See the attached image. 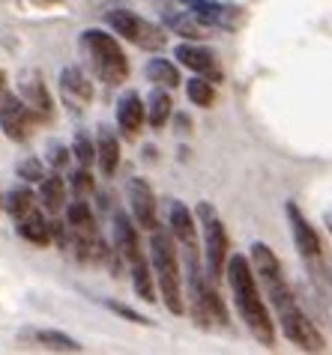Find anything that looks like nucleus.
I'll return each mask as SVG.
<instances>
[{
  "label": "nucleus",
  "instance_id": "f257e3e1",
  "mask_svg": "<svg viewBox=\"0 0 332 355\" xmlns=\"http://www.w3.org/2000/svg\"><path fill=\"white\" fill-rule=\"evenodd\" d=\"M249 260L255 266L263 299H269L272 311H276V322L281 325L285 338L294 343V347H299L302 352H324L326 349L324 334L317 331V325L308 320V313L302 311V304L297 302V295L285 278V269H281V263L276 254H272L269 245L255 242L249 248Z\"/></svg>",
  "mask_w": 332,
  "mask_h": 355
},
{
  "label": "nucleus",
  "instance_id": "f03ea898",
  "mask_svg": "<svg viewBox=\"0 0 332 355\" xmlns=\"http://www.w3.org/2000/svg\"><path fill=\"white\" fill-rule=\"evenodd\" d=\"M224 275H228L231 295H233V304H237V311H240V320L246 322L251 338H255L260 347H272V343H276V325H272L267 299H263V290L258 284L251 260H246V254H231L228 272Z\"/></svg>",
  "mask_w": 332,
  "mask_h": 355
},
{
  "label": "nucleus",
  "instance_id": "7ed1b4c3",
  "mask_svg": "<svg viewBox=\"0 0 332 355\" xmlns=\"http://www.w3.org/2000/svg\"><path fill=\"white\" fill-rule=\"evenodd\" d=\"M171 230L156 227L150 230V260H153V275L159 281V293L165 299V308L171 313H183V275H180V257L177 245H174Z\"/></svg>",
  "mask_w": 332,
  "mask_h": 355
},
{
  "label": "nucleus",
  "instance_id": "20e7f679",
  "mask_svg": "<svg viewBox=\"0 0 332 355\" xmlns=\"http://www.w3.org/2000/svg\"><path fill=\"white\" fill-rule=\"evenodd\" d=\"M78 45H81V54H84L87 66H90V72L99 78L102 84H108V87L126 84V78H129V60H126L120 42H117L111 33L90 27V31L81 33Z\"/></svg>",
  "mask_w": 332,
  "mask_h": 355
},
{
  "label": "nucleus",
  "instance_id": "39448f33",
  "mask_svg": "<svg viewBox=\"0 0 332 355\" xmlns=\"http://www.w3.org/2000/svg\"><path fill=\"white\" fill-rule=\"evenodd\" d=\"M185 257V284H189V302H192V317L198 325L210 329V325H228V311L219 302L213 281L207 278V269L201 266L198 251L183 254Z\"/></svg>",
  "mask_w": 332,
  "mask_h": 355
},
{
  "label": "nucleus",
  "instance_id": "423d86ee",
  "mask_svg": "<svg viewBox=\"0 0 332 355\" xmlns=\"http://www.w3.org/2000/svg\"><path fill=\"white\" fill-rule=\"evenodd\" d=\"M114 248L120 254V260L129 263L132 272V287L138 293V299L144 302H156V287H153V275H150V260L144 254L141 242H138V230L135 224L126 218L123 212L114 215Z\"/></svg>",
  "mask_w": 332,
  "mask_h": 355
},
{
  "label": "nucleus",
  "instance_id": "0eeeda50",
  "mask_svg": "<svg viewBox=\"0 0 332 355\" xmlns=\"http://www.w3.org/2000/svg\"><path fill=\"white\" fill-rule=\"evenodd\" d=\"M198 227L204 233V269L213 284L222 281V275L228 272V260H231V239L224 230L222 215L216 212L213 203H198Z\"/></svg>",
  "mask_w": 332,
  "mask_h": 355
},
{
  "label": "nucleus",
  "instance_id": "6e6552de",
  "mask_svg": "<svg viewBox=\"0 0 332 355\" xmlns=\"http://www.w3.org/2000/svg\"><path fill=\"white\" fill-rule=\"evenodd\" d=\"M105 21H108V27L117 36L129 39L132 45L144 48V51H162L165 42H168L159 24L147 21L144 15L132 12V9H111V12H105Z\"/></svg>",
  "mask_w": 332,
  "mask_h": 355
},
{
  "label": "nucleus",
  "instance_id": "1a4fd4ad",
  "mask_svg": "<svg viewBox=\"0 0 332 355\" xmlns=\"http://www.w3.org/2000/svg\"><path fill=\"white\" fill-rule=\"evenodd\" d=\"M156 6H159V18L162 24L174 31L177 36H185V39H194V42H201V39H210L213 27L204 24L198 15H194V9L185 3V0H156Z\"/></svg>",
  "mask_w": 332,
  "mask_h": 355
},
{
  "label": "nucleus",
  "instance_id": "9d476101",
  "mask_svg": "<svg viewBox=\"0 0 332 355\" xmlns=\"http://www.w3.org/2000/svg\"><path fill=\"white\" fill-rule=\"evenodd\" d=\"M33 120L36 114L24 105L22 96H13V93H0V129L6 132V137L13 141H27L33 129Z\"/></svg>",
  "mask_w": 332,
  "mask_h": 355
},
{
  "label": "nucleus",
  "instance_id": "9b49d317",
  "mask_svg": "<svg viewBox=\"0 0 332 355\" xmlns=\"http://www.w3.org/2000/svg\"><path fill=\"white\" fill-rule=\"evenodd\" d=\"M285 212H288L290 236H294V245H297L299 257L306 263H320V254H324V251H320V236H317L315 227H311V221L302 215V209L294 200L285 206Z\"/></svg>",
  "mask_w": 332,
  "mask_h": 355
},
{
  "label": "nucleus",
  "instance_id": "f8f14e48",
  "mask_svg": "<svg viewBox=\"0 0 332 355\" xmlns=\"http://www.w3.org/2000/svg\"><path fill=\"white\" fill-rule=\"evenodd\" d=\"M174 54H177V60L185 69H192L194 75H204V78H210V81H222V66H219L216 54H213L207 45L189 39V42L177 45V51H174Z\"/></svg>",
  "mask_w": 332,
  "mask_h": 355
},
{
  "label": "nucleus",
  "instance_id": "ddd939ff",
  "mask_svg": "<svg viewBox=\"0 0 332 355\" xmlns=\"http://www.w3.org/2000/svg\"><path fill=\"white\" fill-rule=\"evenodd\" d=\"M194 15L201 18L204 24H210L213 31H233L242 18V9L233 3H222V0H185Z\"/></svg>",
  "mask_w": 332,
  "mask_h": 355
},
{
  "label": "nucleus",
  "instance_id": "4468645a",
  "mask_svg": "<svg viewBox=\"0 0 332 355\" xmlns=\"http://www.w3.org/2000/svg\"><path fill=\"white\" fill-rule=\"evenodd\" d=\"M60 98L72 107V111H84V107L90 105L93 84H90V78L84 75V69L66 66L60 72Z\"/></svg>",
  "mask_w": 332,
  "mask_h": 355
},
{
  "label": "nucleus",
  "instance_id": "2eb2a0df",
  "mask_svg": "<svg viewBox=\"0 0 332 355\" xmlns=\"http://www.w3.org/2000/svg\"><path fill=\"white\" fill-rule=\"evenodd\" d=\"M129 203H132V218L144 230H156L159 221H156V194L141 176H132L129 180Z\"/></svg>",
  "mask_w": 332,
  "mask_h": 355
},
{
  "label": "nucleus",
  "instance_id": "dca6fc26",
  "mask_svg": "<svg viewBox=\"0 0 332 355\" xmlns=\"http://www.w3.org/2000/svg\"><path fill=\"white\" fill-rule=\"evenodd\" d=\"M15 230L27 242L48 245V242H51V236H54V221L48 218V212L42 209V203H36V206H31V209L22 212L15 218Z\"/></svg>",
  "mask_w": 332,
  "mask_h": 355
},
{
  "label": "nucleus",
  "instance_id": "f3484780",
  "mask_svg": "<svg viewBox=\"0 0 332 355\" xmlns=\"http://www.w3.org/2000/svg\"><path fill=\"white\" fill-rule=\"evenodd\" d=\"M144 120H147V105L141 102V96L135 90H126L117 98V129L126 137H135L141 132Z\"/></svg>",
  "mask_w": 332,
  "mask_h": 355
},
{
  "label": "nucleus",
  "instance_id": "a211bd4d",
  "mask_svg": "<svg viewBox=\"0 0 332 355\" xmlns=\"http://www.w3.org/2000/svg\"><path fill=\"white\" fill-rule=\"evenodd\" d=\"M18 93H22L24 105L36 114V120H48L54 114V102H51V93L48 87L42 84V78L36 72H24L22 75V84H18Z\"/></svg>",
  "mask_w": 332,
  "mask_h": 355
},
{
  "label": "nucleus",
  "instance_id": "6ab92c4d",
  "mask_svg": "<svg viewBox=\"0 0 332 355\" xmlns=\"http://www.w3.org/2000/svg\"><path fill=\"white\" fill-rule=\"evenodd\" d=\"M168 224H171V233L177 239L180 251H198V227H194V215L189 212V206L174 200L168 212Z\"/></svg>",
  "mask_w": 332,
  "mask_h": 355
},
{
  "label": "nucleus",
  "instance_id": "aec40b11",
  "mask_svg": "<svg viewBox=\"0 0 332 355\" xmlns=\"http://www.w3.org/2000/svg\"><path fill=\"white\" fill-rule=\"evenodd\" d=\"M96 132H99L96 135V164H99L102 176H114L117 164H120V141L108 125H99Z\"/></svg>",
  "mask_w": 332,
  "mask_h": 355
},
{
  "label": "nucleus",
  "instance_id": "412c9836",
  "mask_svg": "<svg viewBox=\"0 0 332 355\" xmlns=\"http://www.w3.org/2000/svg\"><path fill=\"white\" fill-rule=\"evenodd\" d=\"M39 203L48 215L63 212L66 206V182L60 173H45V180L39 182Z\"/></svg>",
  "mask_w": 332,
  "mask_h": 355
},
{
  "label": "nucleus",
  "instance_id": "4be33fe9",
  "mask_svg": "<svg viewBox=\"0 0 332 355\" xmlns=\"http://www.w3.org/2000/svg\"><path fill=\"white\" fill-rule=\"evenodd\" d=\"M22 338H24V340H33L36 347H42V349H54V352H81V343H78L75 338H69V334H63V331L42 329V331H24Z\"/></svg>",
  "mask_w": 332,
  "mask_h": 355
},
{
  "label": "nucleus",
  "instance_id": "5701e85b",
  "mask_svg": "<svg viewBox=\"0 0 332 355\" xmlns=\"http://www.w3.org/2000/svg\"><path fill=\"white\" fill-rule=\"evenodd\" d=\"M144 72H147V78L156 87H165V90H174L180 84V69L171 60H165V57H153Z\"/></svg>",
  "mask_w": 332,
  "mask_h": 355
},
{
  "label": "nucleus",
  "instance_id": "b1692460",
  "mask_svg": "<svg viewBox=\"0 0 332 355\" xmlns=\"http://www.w3.org/2000/svg\"><path fill=\"white\" fill-rule=\"evenodd\" d=\"M174 111V102H171V96L165 87H159V90H153L150 98H147V120L153 129H162L165 123H168V116Z\"/></svg>",
  "mask_w": 332,
  "mask_h": 355
},
{
  "label": "nucleus",
  "instance_id": "393cba45",
  "mask_svg": "<svg viewBox=\"0 0 332 355\" xmlns=\"http://www.w3.org/2000/svg\"><path fill=\"white\" fill-rule=\"evenodd\" d=\"M216 81H210V78L204 75H194L189 84H185V96H189L192 105L198 107H210L213 102H216V87H213Z\"/></svg>",
  "mask_w": 332,
  "mask_h": 355
},
{
  "label": "nucleus",
  "instance_id": "a878e982",
  "mask_svg": "<svg viewBox=\"0 0 332 355\" xmlns=\"http://www.w3.org/2000/svg\"><path fill=\"white\" fill-rule=\"evenodd\" d=\"M72 155H75L78 167L90 171V164L96 162V146H93L90 137H87V132H75V137H72Z\"/></svg>",
  "mask_w": 332,
  "mask_h": 355
},
{
  "label": "nucleus",
  "instance_id": "bb28decb",
  "mask_svg": "<svg viewBox=\"0 0 332 355\" xmlns=\"http://www.w3.org/2000/svg\"><path fill=\"white\" fill-rule=\"evenodd\" d=\"M36 200H39V197H33L31 189H24V185H22V189H13L6 194V212L13 215V218H18L22 212H27L31 206H36Z\"/></svg>",
  "mask_w": 332,
  "mask_h": 355
},
{
  "label": "nucleus",
  "instance_id": "cd10ccee",
  "mask_svg": "<svg viewBox=\"0 0 332 355\" xmlns=\"http://www.w3.org/2000/svg\"><path fill=\"white\" fill-rule=\"evenodd\" d=\"M18 176H22L24 182H42L45 171H42V164H39L36 159H24L22 164H18Z\"/></svg>",
  "mask_w": 332,
  "mask_h": 355
},
{
  "label": "nucleus",
  "instance_id": "c85d7f7f",
  "mask_svg": "<svg viewBox=\"0 0 332 355\" xmlns=\"http://www.w3.org/2000/svg\"><path fill=\"white\" fill-rule=\"evenodd\" d=\"M72 189H75V197H81L84 191H90L93 189V180H90V173L84 171V167H78L75 176H72Z\"/></svg>",
  "mask_w": 332,
  "mask_h": 355
},
{
  "label": "nucleus",
  "instance_id": "c756f323",
  "mask_svg": "<svg viewBox=\"0 0 332 355\" xmlns=\"http://www.w3.org/2000/svg\"><path fill=\"white\" fill-rule=\"evenodd\" d=\"M66 155H69V153H66L63 146H51V155H48V162H51L54 171H57V167H63V164H66Z\"/></svg>",
  "mask_w": 332,
  "mask_h": 355
},
{
  "label": "nucleus",
  "instance_id": "7c9ffc66",
  "mask_svg": "<svg viewBox=\"0 0 332 355\" xmlns=\"http://www.w3.org/2000/svg\"><path fill=\"white\" fill-rule=\"evenodd\" d=\"M111 308L120 313V317H129V320H135V322H144V317H138V313L135 311H129V308H120V304H111Z\"/></svg>",
  "mask_w": 332,
  "mask_h": 355
},
{
  "label": "nucleus",
  "instance_id": "2f4dec72",
  "mask_svg": "<svg viewBox=\"0 0 332 355\" xmlns=\"http://www.w3.org/2000/svg\"><path fill=\"white\" fill-rule=\"evenodd\" d=\"M0 93H3V72H0Z\"/></svg>",
  "mask_w": 332,
  "mask_h": 355
}]
</instances>
